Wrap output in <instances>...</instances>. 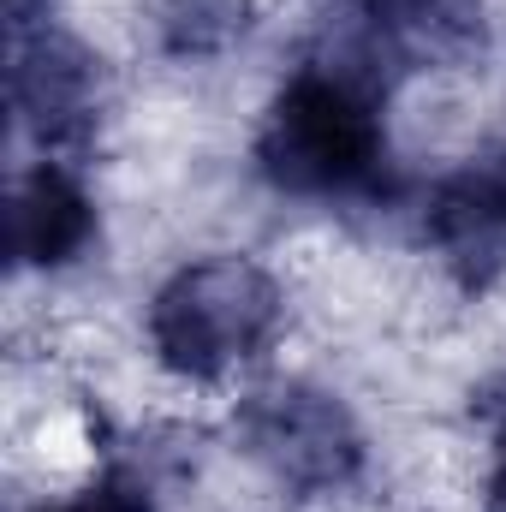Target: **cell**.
Instances as JSON below:
<instances>
[{"label":"cell","instance_id":"6da1fadb","mask_svg":"<svg viewBox=\"0 0 506 512\" xmlns=\"http://www.w3.org/2000/svg\"><path fill=\"white\" fill-rule=\"evenodd\" d=\"M251 167L286 203L381 209L393 197L381 72L358 54L298 60L256 120Z\"/></svg>","mask_w":506,"mask_h":512},{"label":"cell","instance_id":"7a4b0ae2","mask_svg":"<svg viewBox=\"0 0 506 512\" xmlns=\"http://www.w3.org/2000/svg\"><path fill=\"white\" fill-rule=\"evenodd\" d=\"M286 328V292L274 268L245 251L179 262L143 310V346L161 376L185 387H227L251 376Z\"/></svg>","mask_w":506,"mask_h":512},{"label":"cell","instance_id":"3957f363","mask_svg":"<svg viewBox=\"0 0 506 512\" xmlns=\"http://www.w3.org/2000/svg\"><path fill=\"white\" fill-rule=\"evenodd\" d=\"M233 435L245 459H256L280 489L304 501L346 495L364 477V453H370L352 405L316 382L251 387L233 411Z\"/></svg>","mask_w":506,"mask_h":512},{"label":"cell","instance_id":"277c9868","mask_svg":"<svg viewBox=\"0 0 506 512\" xmlns=\"http://www.w3.org/2000/svg\"><path fill=\"white\" fill-rule=\"evenodd\" d=\"M12 114L42 143V155L78 149L102 120V60L96 48L54 18H12V66H6Z\"/></svg>","mask_w":506,"mask_h":512},{"label":"cell","instance_id":"5b68a950","mask_svg":"<svg viewBox=\"0 0 506 512\" xmlns=\"http://www.w3.org/2000/svg\"><path fill=\"white\" fill-rule=\"evenodd\" d=\"M102 233L96 197L78 179L72 161L42 155L18 173L12 185V209H6V251L18 274H66L78 268Z\"/></svg>","mask_w":506,"mask_h":512},{"label":"cell","instance_id":"8992f818","mask_svg":"<svg viewBox=\"0 0 506 512\" xmlns=\"http://www.w3.org/2000/svg\"><path fill=\"white\" fill-rule=\"evenodd\" d=\"M251 0H161L155 36L173 60H215L251 30Z\"/></svg>","mask_w":506,"mask_h":512},{"label":"cell","instance_id":"52a82bcc","mask_svg":"<svg viewBox=\"0 0 506 512\" xmlns=\"http://www.w3.org/2000/svg\"><path fill=\"white\" fill-rule=\"evenodd\" d=\"M30 512H155V495H149V483H143L137 471L108 465V471H96L84 489L54 495V501H36Z\"/></svg>","mask_w":506,"mask_h":512},{"label":"cell","instance_id":"ba28073f","mask_svg":"<svg viewBox=\"0 0 506 512\" xmlns=\"http://www.w3.org/2000/svg\"><path fill=\"white\" fill-rule=\"evenodd\" d=\"M489 429H495V465H489V483H483V512H506V387L489 405Z\"/></svg>","mask_w":506,"mask_h":512},{"label":"cell","instance_id":"9c48e42d","mask_svg":"<svg viewBox=\"0 0 506 512\" xmlns=\"http://www.w3.org/2000/svg\"><path fill=\"white\" fill-rule=\"evenodd\" d=\"M471 173H477V185H483V197L495 203V215L506 221V143L495 149V155H489V161H477Z\"/></svg>","mask_w":506,"mask_h":512}]
</instances>
